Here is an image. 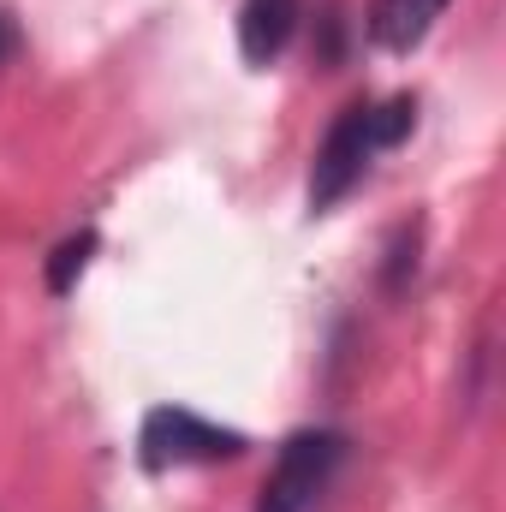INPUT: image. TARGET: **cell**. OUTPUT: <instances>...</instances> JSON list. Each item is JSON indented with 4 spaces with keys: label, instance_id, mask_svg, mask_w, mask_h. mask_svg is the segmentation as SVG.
Here are the masks:
<instances>
[{
    "label": "cell",
    "instance_id": "obj_1",
    "mask_svg": "<svg viewBox=\"0 0 506 512\" xmlns=\"http://www.w3.org/2000/svg\"><path fill=\"white\" fill-rule=\"evenodd\" d=\"M251 441L239 429H221L209 417H197L191 405H155L137 429V459L143 471H173V465H221L239 459Z\"/></svg>",
    "mask_w": 506,
    "mask_h": 512
},
{
    "label": "cell",
    "instance_id": "obj_2",
    "mask_svg": "<svg viewBox=\"0 0 506 512\" xmlns=\"http://www.w3.org/2000/svg\"><path fill=\"white\" fill-rule=\"evenodd\" d=\"M340 465H346V435L340 429L286 435V447H280V459H274V471H268V483L256 495V512H310Z\"/></svg>",
    "mask_w": 506,
    "mask_h": 512
},
{
    "label": "cell",
    "instance_id": "obj_3",
    "mask_svg": "<svg viewBox=\"0 0 506 512\" xmlns=\"http://www.w3.org/2000/svg\"><path fill=\"white\" fill-rule=\"evenodd\" d=\"M376 143H370V102H346L340 120L328 126L322 149H316V167H310V209H334L370 167Z\"/></svg>",
    "mask_w": 506,
    "mask_h": 512
},
{
    "label": "cell",
    "instance_id": "obj_4",
    "mask_svg": "<svg viewBox=\"0 0 506 512\" xmlns=\"http://www.w3.org/2000/svg\"><path fill=\"white\" fill-rule=\"evenodd\" d=\"M298 18H304V0H245V12H239V54L251 66L280 60L286 42L298 36Z\"/></svg>",
    "mask_w": 506,
    "mask_h": 512
},
{
    "label": "cell",
    "instance_id": "obj_5",
    "mask_svg": "<svg viewBox=\"0 0 506 512\" xmlns=\"http://www.w3.org/2000/svg\"><path fill=\"white\" fill-rule=\"evenodd\" d=\"M441 12H447V0H376L370 6V42L387 54H411L435 30Z\"/></svg>",
    "mask_w": 506,
    "mask_h": 512
},
{
    "label": "cell",
    "instance_id": "obj_6",
    "mask_svg": "<svg viewBox=\"0 0 506 512\" xmlns=\"http://www.w3.org/2000/svg\"><path fill=\"white\" fill-rule=\"evenodd\" d=\"M411 126H417V102H411V96H393V102H381V108L370 102V143H376V149H393Z\"/></svg>",
    "mask_w": 506,
    "mask_h": 512
},
{
    "label": "cell",
    "instance_id": "obj_7",
    "mask_svg": "<svg viewBox=\"0 0 506 512\" xmlns=\"http://www.w3.org/2000/svg\"><path fill=\"white\" fill-rule=\"evenodd\" d=\"M90 251H96V233H78V239H66V245L54 251V262H48V292H72V280L84 274Z\"/></svg>",
    "mask_w": 506,
    "mask_h": 512
},
{
    "label": "cell",
    "instance_id": "obj_8",
    "mask_svg": "<svg viewBox=\"0 0 506 512\" xmlns=\"http://www.w3.org/2000/svg\"><path fill=\"white\" fill-rule=\"evenodd\" d=\"M12 54H18V24L0 12V60H12Z\"/></svg>",
    "mask_w": 506,
    "mask_h": 512
}]
</instances>
